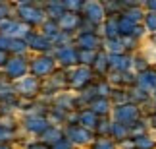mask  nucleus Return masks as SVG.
Returning a JSON list of instances; mask_svg holds the SVG:
<instances>
[{
  "label": "nucleus",
  "instance_id": "3",
  "mask_svg": "<svg viewBox=\"0 0 156 149\" xmlns=\"http://www.w3.org/2000/svg\"><path fill=\"white\" fill-rule=\"evenodd\" d=\"M137 83H139V87L143 89V91H152V89H156V72L154 70L148 68L147 72L139 74V77H137Z\"/></svg>",
  "mask_w": 156,
  "mask_h": 149
},
{
  "label": "nucleus",
  "instance_id": "16",
  "mask_svg": "<svg viewBox=\"0 0 156 149\" xmlns=\"http://www.w3.org/2000/svg\"><path fill=\"white\" fill-rule=\"evenodd\" d=\"M85 120L89 122V126H94V114H93V112H89V114H85Z\"/></svg>",
  "mask_w": 156,
  "mask_h": 149
},
{
  "label": "nucleus",
  "instance_id": "2",
  "mask_svg": "<svg viewBox=\"0 0 156 149\" xmlns=\"http://www.w3.org/2000/svg\"><path fill=\"white\" fill-rule=\"evenodd\" d=\"M108 60H110V66L114 70H118V74H125L129 70V66L133 64V58L125 54H112Z\"/></svg>",
  "mask_w": 156,
  "mask_h": 149
},
{
  "label": "nucleus",
  "instance_id": "10",
  "mask_svg": "<svg viewBox=\"0 0 156 149\" xmlns=\"http://www.w3.org/2000/svg\"><path fill=\"white\" fill-rule=\"evenodd\" d=\"M94 112H102V114H106L108 110H110V101L108 99H102V101H97V103L93 105Z\"/></svg>",
  "mask_w": 156,
  "mask_h": 149
},
{
  "label": "nucleus",
  "instance_id": "6",
  "mask_svg": "<svg viewBox=\"0 0 156 149\" xmlns=\"http://www.w3.org/2000/svg\"><path fill=\"white\" fill-rule=\"evenodd\" d=\"M85 12L89 14V17L94 20V21L102 20V16H104V8H102V4H98V2H89L85 6Z\"/></svg>",
  "mask_w": 156,
  "mask_h": 149
},
{
  "label": "nucleus",
  "instance_id": "5",
  "mask_svg": "<svg viewBox=\"0 0 156 149\" xmlns=\"http://www.w3.org/2000/svg\"><path fill=\"white\" fill-rule=\"evenodd\" d=\"M131 141H133V147H135V149H154V147H156V141H154L152 138H148L147 134L137 136V138H133Z\"/></svg>",
  "mask_w": 156,
  "mask_h": 149
},
{
  "label": "nucleus",
  "instance_id": "4",
  "mask_svg": "<svg viewBox=\"0 0 156 149\" xmlns=\"http://www.w3.org/2000/svg\"><path fill=\"white\" fill-rule=\"evenodd\" d=\"M104 29H106V37L108 39H118L119 37V17L118 16H110L104 23Z\"/></svg>",
  "mask_w": 156,
  "mask_h": 149
},
{
  "label": "nucleus",
  "instance_id": "1",
  "mask_svg": "<svg viewBox=\"0 0 156 149\" xmlns=\"http://www.w3.org/2000/svg\"><path fill=\"white\" fill-rule=\"evenodd\" d=\"M114 118H116L118 124H123V126L131 128L135 122H139V109L131 103L118 105L116 109H114Z\"/></svg>",
  "mask_w": 156,
  "mask_h": 149
},
{
  "label": "nucleus",
  "instance_id": "11",
  "mask_svg": "<svg viewBox=\"0 0 156 149\" xmlns=\"http://www.w3.org/2000/svg\"><path fill=\"white\" fill-rule=\"evenodd\" d=\"M131 99L137 101V103H143V101H147L148 99V93L147 91H143V89H135V91H131Z\"/></svg>",
  "mask_w": 156,
  "mask_h": 149
},
{
  "label": "nucleus",
  "instance_id": "14",
  "mask_svg": "<svg viewBox=\"0 0 156 149\" xmlns=\"http://www.w3.org/2000/svg\"><path fill=\"white\" fill-rule=\"evenodd\" d=\"M85 45H89L87 49H93V47L97 45V37H93V35H89V37H85Z\"/></svg>",
  "mask_w": 156,
  "mask_h": 149
},
{
  "label": "nucleus",
  "instance_id": "8",
  "mask_svg": "<svg viewBox=\"0 0 156 149\" xmlns=\"http://www.w3.org/2000/svg\"><path fill=\"white\" fill-rule=\"evenodd\" d=\"M123 17H127L129 21H133L135 25H139V21L145 20V14H143V10L139 8V6H135V8H129L127 12H125Z\"/></svg>",
  "mask_w": 156,
  "mask_h": 149
},
{
  "label": "nucleus",
  "instance_id": "9",
  "mask_svg": "<svg viewBox=\"0 0 156 149\" xmlns=\"http://www.w3.org/2000/svg\"><path fill=\"white\" fill-rule=\"evenodd\" d=\"M145 27L148 29L151 33H156V14L154 12H148V14H145Z\"/></svg>",
  "mask_w": 156,
  "mask_h": 149
},
{
  "label": "nucleus",
  "instance_id": "13",
  "mask_svg": "<svg viewBox=\"0 0 156 149\" xmlns=\"http://www.w3.org/2000/svg\"><path fill=\"white\" fill-rule=\"evenodd\" d=\"M94 149H116V145L110 140H98V143L94 145Z\"/></svg>",
  "mask_w": 156,
  "mask_h": 149
},
{
  "label": "nucleus",
  "instance_id": "17",
  "mask_svg": "<svg viewBox=\"0 0 156 149\" xmlns=\"http://www.w3.org/2000/svg\"><path fill=\"white\" fill-rule=\"evenodd\" d=\"M154 124H156V116H154Z\"/></svg>",
  "mask_w": 156,
  "mask_h": 149
},
{
  "label": "nucleus",
  "instance_id": "7",
  "mask_svg": "<svg viewBox=\"0 0 156 149\" xmlns=\"http://www.w3.org/2000/svg\"><path fill=\"white\" fill-rule=\"evenodd\" d=\"M110 134H112V138H116L118 141H123V140H127V136H129V128H127V126H123V124L112 122V126H110Z\"/></svg>",
  "mask_w": 156,
  "mask_h": 149
},
{
  "label": "nucleus",
  "instance_id": "15",
  "mask_svg": "<svg viewBox=\"0 0 156 149\" xmlns=\"http://www.w3.org/2000/svg\"><path fill=\"white\" fill-rule=\"evenodd\" d=\"M147 8H148V12H154V14H156V0H148Z\"/></svg>",
  "mask_w": 156,
  "mask_h": 149
},
{
  "label": "nucleus",
  "instance_id": "12",
  "mask_svg": "<svg viewBox=\"0 0 156 149\" xmlns=\"http://www.w3.org/2000/svg\"><path fill=\"white\" fill-rule=\"evenodd\" d=\"M133 62H135V66H137V70H139L141 74L148 70V64H147V60H145L143 56H137V58H133Z\"/></svg>",
  "mask_w": 156,
  "mask_h": 149
}]
</instances>
